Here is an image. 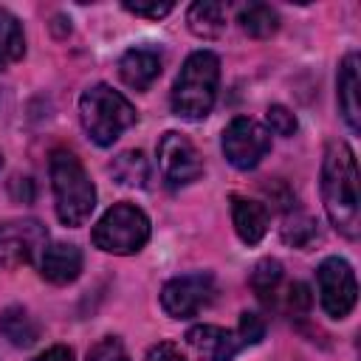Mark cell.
<instances>
[{
    "label": "cell",
    "mask_w": 361,
    "mask_h": 361,
    "mask_svg": "<svg viewBox=\"0 0 361 361\" xmlns=\"http://www.w3.org/2000/svg\"><path fill=\"white\" fill-rule=\"evenodd\" d=\"M322 200L330 223L344 237L355 240L361 231L358 166L347 141H330L322 161Z\"/></svg>",
    "instance_id": "1"
},
{
    "label": "cell",
    "mask_w": 361,
    "mask_h": 361,
    "mask_svg": "<svg viewBox=\"0 0 361 361\" xmlns=\"http://www.w3.org/2000/svg\"><path fill=\"white\" fill-rule=\"evenodd\" d=\"M220 85V59L212 51H195L183 62L172 85V113L189 121H200L212 113Z\"/></svg>",
    "instance_id": "2"
},
{
    "label": "cell",
    "mask_w": 361,
    "mask_h": 361,
    "mask_svg": "<svg viewBox=\"0 0 361 361\" xmlns=\"http://www.w3.org/2000/svg\"><path fill=\"white\" fill-rule=\"evenodd\" d=\"M51 186L56 200V217L65 226H82L96 209V186L87 178L82 161L68 149L51 152Z\"/></svg>",
    "instance_id": "3"
},
{
    "label": "cell",
    "mask_w": 361,
    "mask_h": 361,
    "mask_svg": "<svg viewBox=\"0 0 361 361\" xmlns=\"http://www.w3.org/2000/svg\"><path fill=\"white\" fill-rule=\"evenodd\" d=\"M79 118L90 141L110 147L124 130L135 124V107L110 85H93L79 99Z\"/></svg>",
    "instance_id": "4"
},
{
    "label": "cell",
    "mask_w": 361,
    "mask_h": 361,
    "mask_svg": "<svg viewBox=\"0 0 361 361\" xmlns=\"http://www.w3.org/2000/svg\"><path fill=\"white\" fill-rule=\"evenodd\" d=\"M93 245L107 254H135L149 240V217L133 203H116L93 226Z\"/></svg>",
    "instance_id": "5"
},
{
    "label": "cell",
    "mask_w": 361,
    "mask_h": 361,
    "mask_svg": "<svg viewBox=\"0 0 361 361\" xmlns=\"http://www.w3.org/2000/svg\"><path fill=\"white\" fill-rule=\"evenodd\" d=\"M48 248V231L34 217L0 223V268L31 265Z\"/></svg>",
    "instance_id": "6"
},
{
    "label": "cell",
    "mask_w": 361,
    "mask_h": 361,
    "mask_svg": "<svg viewBox=\"0 0 361 361\" xmlns=\"http://www.w3.org/2000/svg\"><path fill=\"white\" fill-rule=\"evenodd\" d=\"M316 285H319V302L330 319H344L355 307L358 285L347 259L327 257L316 271Z\"/></svg>",
    "instance_id": "7"
},
{
    "label": "cell",
    "mask_w": 361,
    "mask_h": 361,
    "mask_svg": "<svg viewBox=\"0 0 361 361\" xmlns=\"http://www.w3.org/2000/svg\"><path fill=\"white\" fill-rule=\"evenodd\" d=\"M271 149V133L245 116H237L223 130V155L237 169H254Z\"/></svg>",
    "instance_id": "8"
},
{
    "label": "cell",
    "mask_w": 361,
    "mask_h": 361,
    "mask_svg": "<svg viewBox=\"0 0 361 361\" xmlns=\"http://www.w3.org/2000/svg\"><path fill=\"white\" fill-rule=\"evenodd\" d=\"M214 299V276L212 274H183L164 285L161 307L172 319H192Z\"/></svg>",
    "instance_id": "9"
},
{
    "label": "cell",
    "mask_w": 361,
    "mask_h": 361,
    "mask_svg": "<svg viewBox=\"0 0 361 361\" xmlns=\"http://www.w3.org/2000/svg\"><path fill=\"white\" fill-rule=\"evenodd\" d=\"M158 166H161L166 186H172V189L197 180L203 172V161H200L195 144L175 130L164 133L158 141Z\"/></svg>",
    "instance_id": "10"
},
{
    "label": "cell",
    "mask_w": 361,
    "mask_h": 361,
    "mask_svg": "<svg viewBox=\"0 0 361 361\" xmlns=\"http://www.w3.org/2000/svg\"><path fill=\"white\" fill-rule=\"evenodd\" d=\"M186 344L195 361H231L240 350V338L217 324H197L186 333Z\"/></svg>",
    "instance_id": "11"
},
{
    "label": "cell",
    "mask_w": 361,
    "mask_h": 361,
    "mask_svg": "<svg viewBox=\"0 0 361 361\" xmlns=\"http://www.w3.org/2000/svg\"><path fill=\"white\" fill-rule=\"evenodd\" d=\"M79 271H82V251L73 243H54L39 257V274L54 285L73 282Z\"/></svg>",
    "instance_id": "12"
},
{
    "label": "cell",
    "mask_w": 361,
    "mask_h": 361,
    "mask_svg": "<svg viewBox=\"0 0 361 361\" xmlns=\"http://www.w3.org/2000/svg\"><path fill=\"white\" fill-rule=\"evenodd\" d=\"M231 223L243 243L257 245L268 231V209L251 197L234 195L231 197Z\"/></svg>",
    "instance_id": "13"
},
{
    "label": "cell",
    "mask_w": 361,
    "mask_h": 361,
    "mask_svg": "<svg viewBox=\"0 0 361 361\" xmlns=\"http://www.w3.org/2000/svg\"><path fill=\"white\" fill-rule=\"evenodd\" d=\"M118 73L121 82L133 90H147L158 76H161V56L147 48H130L118 59Z\"/></svg>",
    "instance_id": "14"
},
{
    "label": "cell",
    "mask_w": 361,
    "mask_h": 361,
    "mask_svg": "<svg viewBox=\"0 0 361 361\" xmlns=\"http://www.w3.org/2000/svg\"><path fill=\"white\" fill-rule=\"evenodd\" d=\"M338 107L353 133L361 130V104H358V54H347L338 68Z\"/></svg>",
    "instance_id": "15"
},
{
    "label": "cell",
    "mask_w": 361,
    "mask_h": 361,
    "mask_svg": "<svg viewBox=\"0 0 361 361\" xmlns=\"http://www.w3.org/2000/svg\"><path fill=\"white\" fill-rule=\"evenodd\" d=\"M189 31L200 39H214L226 31V8L214 0H197L186 11Z\"/></svg>",
    "instance_id": "16"
},
{
    "label": "cell",
    "mask_w": 361,
    "mask_h": 361,
    "mask_svg": "<svg viewBox=\"0 0 361 361\" xmlns=\"http://www.w3.org/2000/svg\"><path fill=\"white\" fill-rule=\"evenodd\" d=\"M0 333L14 344V347H31L39 336V327L34 324V319L28 316L25 307L11 305L0 313Z\"/></svg>",
    "instance_id": "17"
},
{
    "label": "cell",
    "mask_w": 361,
    "mask_h": 361,
    "mask_svg": "<svg viewBox=\"0 0 361 361\" xmlns=\"http://www.w3.org/2000/svg\"><path fill=\"white\" fill-rule=\"evenodd\" d=\"M110 175L121 186H138V189H144L147 180H149V161L144 158L141 149H127V152H121V155L113 158Z\"/></svg>",
    "instance_id": "18"
},
{
    "label": "cell",
    "mask_w": 361,
    "mask_h": 361,
    "mask_svg": "<svg viewBox=\"0 0 361 361\" xmlns=\"http://www.w3.org/2000/svg\"><path fill=\"white\" fill-rule=\"evenodd\" d=\"M23 54H25L23 25L8 8H0V71L23 59Z\"/></svg>",
    "instance_id": "19"
},
{
    "label": "cell",
    "mask_w": 361,
    "mask_h": 361,
    "mask_svg": "<svg viewBox=\"0 0 361 361\" xmlns=\"http://www.w3.org/2000/svg\"><path fill=\"white\" fill-rule=\"evenodd\" d=\"M237 20H240V28L248 37H254V39H265V37L276 34V28H279L276 11L271 6H265V3H248V6H243Z\"/></svg>",
    "instance_id": "20"
},
{
    "label": "cell",
    "mask_w": 361,
    "mask_h": 361,
    "mask_svg": "<svg viewBox=\"0 0 361 361\" xmlns=\"http://www.w3.org/2000/svg\"><path fill=\"white\" fill-rule=\"evenodd\" d=\"M279 282H282V265L276 259L268 257V259H259L254 265V271H251V288L259 296V302L271 305L274 296L279 293Z\"/></svg>",
    "instance_id": "21"
},
{
    "label": "cell",
    "mask_w": 361,
    "mask_h": 361,
    "mask_svg": "<svg viewBox=\"0 0 361 361\" xmlns=\"http://www.w3.org/2000/svg\"><path fill=\"white\" fill-rule=\"evenodd\" d=\"M282 240L296 248H307L313 240H319V226L307 214H290L282 226Z\"/></svg>",
    "instance_id": "22"
},
{
    "label": "cell",
    "mask_w": 361,
    "mask_h": 361,
    "mask_svg": "<svg viewBox=\"0 0 361 361\" xmlns=\"http://www.w3.org/2000/svg\"><path fill=\"white\" fill-rule=\"evenodd\" d=\"M87 361H130L124 344L116 336H104L87 350Z\"/></svg>",
    "instance_id": "23"
},
{
    "label": "cell",
    "mask_w": 361,
    "mask_h": 361,
    "mask_svg": "<svg viewBox=\"0 0 361 361\" xmlns=\"http://www.w3.org/2000/svg\"><path fill=\"white\" fill-rule=\"evenodd\" d=\"M124 8L133 11L135 17L161 20V17H166L175 8V3L172 0H124Z\"/></svg>",
    "instance_id": "24"
},
{
    "label": "cell",
    "mask_w": 361,
    "mask_h": 361,
    "mask_svg": "<svg viewBox=\"0 0 361 361\" xmlns=\"http://www.w3.org/2000/svg\"><path fill=\"white\" fill-rule=\"evenodd\" d=\"M265 121H268L271 133H276V135H293L296 133V116L282 104H271L265 113Z\"/></svg>",
    "instance_id": "25"
},
{
    "label": "cell",
    "mask_w": 361,
    "mask_h": 361,
    "mask_svg": "<svg viewBox=\"0 0 361 361\" xmlns=\"http://www.w3.org/2000/svg\"><path fill=\"white\" fill-rule=\"evenodd\" d=\"M262 336H265V322H262V316L245 310V313L240 316V344H259Z\"/></svg>",
    "instance_id": "26"
},
{
    "label": "cell",
    "mask_w": 361,
    "mask_h": 361,
    "mask_svg": "<svg viewBox=\"0 0 361 361\" xmlns=\"http://www.w3.org/2000/svg\"><path fill=\"white\" fill-rule=\"evenodd\" d=\"M285 305H288V313L290 316H305L310 310V293H307V285L305 282H293L285 293Z\"/></svg>",
    "instance_id": "27"
},
{
    "label": "cell",
    "mask_w": 361,
    "mask_h": 361,
    "mask_svg": "<svg viewBox=\"0 0 361 361\" xmlns=\"http://www.w3.org/2000/svg\"><path fill=\"white\" fill-rule=\"evenodd\" d=\"M144 361H186V358H183L180 347H175L172 341H161V344H155V347L147 353Z\"/></svg>",
    "instance_id": "28"
},
{
    "label": "cell",
    "mask_w": 361,
    "mask_h": 361,
    "mask_svg": "<svg viewBox=\"0 0 361 361\" xmlns=\"http://www.w3.org/2000/svg\"><path fill=\"white\" fill-rule=\"evenodd\" d=\"M11 195L20 203H31L34 200V183H31V178H14L11 180Z\"/></svg>",
    "instance_id": "29"
},
{
    "label": "cell",
    "mask_w": 361,
    "mask_h": 361,
    "mask_svg": "<svg viewBox=\"0 0 361 361\" xmlns=\"http://www.w3.org/2000/svg\"><path fill=\"white\" fill-rule=\"evenodd\" d=\"M34 361H73V350H71V347L56 344V347H48L45 353H39Z\"/></svg>",
    "instance_id": "30"
},
{
    "label": "cell",
    "mask_w": 361,
    "mask_h": 361,
    "mask_svg": "<svg viewBox=\"0 0 361 361\" xmlns=\"http://www.w3.org/2000/svg\"><path fill=\"white\" fill-rule=\"evenodd\" d=\"M0 166H3V155H0Z\"/></svg>",
    "instance_id": "31"
}]
</instances>
